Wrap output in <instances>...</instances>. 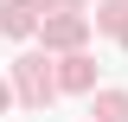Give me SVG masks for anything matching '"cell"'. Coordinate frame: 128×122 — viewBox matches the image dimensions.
Here are the masks:
<instances>
[{"label":"cell","mask_w":128,"mask_h":122,"mask_svg":"<svg viewBox=\"0 0 128 122\" xmlns=\"http://www.w3.org/2000/svg\"><path fill=\"white\" fill-rule=\"evenodd\" d=\"M19 90H26V103H45V96H51V71L38 58H26V64H19Z\"/></svg>","instance_id":"1"},{"label":"cell","mask_w":128,"mask_h":122,"mask_svg":"<svg viewBox=\"0 0 128 122\" xmlns=\"http://www.w3.org/2000/svg\"><path fill=\"white\" fill-rule=\"evenodd\" d=\"M0 109H6V84H0Z\"/></svg>","instance_id":"8"},{"label":"cell","mask_w":128,"mask_h":122,"mask_svg":"<svg viewBox=\"0 0 128 122\" xmlns=\"http://www.w3.org/2000/svg\"><path fill=\"white\" fill-rule=\"evenodd\" d=\"M0 32H32V0H6V7H0Z\"/></svg>","instance_id":"2"},{"label":"cell","mask_w":128,"mask_h":122,"mask_svg":"<svg viewBox=\"0 0 128 122\" xmlns=\"http://www.w3.org/2000/svg\"><path fill=\"white\" fill-rule=\"evenodd\" d=\"M96 122H128V96H122V90L96 96Z\"/></svg>","instance_id":"5"},{"label":"cell","mask_w":128,"mask_h":122,"mask_svg":"<svg viewBox=\"0 0 128 122\" xmlns=\"http://www.w3.org/2000/svg\"><path fill=\"white\" fill-rule=\"evenodd\" d=\"M102 26H109L115 39L128 45V0H102Z\"/></svg>","instance_id":"4"},{"label":"cell","mask_w":128,"mask_h":122,"mask_svg":"<svg viewBox=\"0 0 128 122\" xmlns=\"http://www.w3.org/2000/svg\"><path fill=\"white\" fill-rule=\"evenodd\" d=\"M45 7H77V0H45Z\"/></svg>","instance_id":"7"},{"label":"cell","mask_w":128,"mask_h":122,"mask_svg":"<svg viewBox=\"0 0 128 122\" xmlns=\"http://www.w3.org/2000/svg\"><path fill=\"white\" fill-rule=\"evenodd\" d=\"M64 90H90V58H70L64 64Z\"/></svg>","instance_id":"6"},{"label":"cell","mask_w":128,"mask_h":122,"mask_svg":"<svg viewBox=\"0 0 128 122\" xmlns=\"http://www.w3.org/2000/svg\"><path fill=\"white\" fill-rule=\"evenodd\" d=\"M77 39H83V19H70V13L45 19V45H77Z\"/></svg>","instance_id":"3"}]
</instances>
